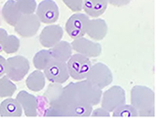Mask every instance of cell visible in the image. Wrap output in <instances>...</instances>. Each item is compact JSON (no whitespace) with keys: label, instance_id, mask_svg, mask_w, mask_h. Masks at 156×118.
I'll return each instance as SVG.
<instances>
[{"label":"cell","instance_id":"cell-18","mask_svg":"<svg viewBox=\"0 0 156 118\" xmlns=\"http://www.w3.org/2000/svg\"><path fill=\"white\" fill-rule=\"evenodd\" d=\"M45 80L46 77L43 72H41V70L36 69L27 76V78L26 79V85L30 91L38 93L44 88Z\"/></svg>","mask_w":156,"mask_h":118},{"label":"cell","instance_id":"cell-28","mask_svg":"<svg viewBox=\"0 0 156 118\" xmlns=\"http://www.w3.org/2000/svg\"><path fill=\"white\" fill-rule=\"evenodd\" d=\"M5 68H6V59L0 55V77L5 74Z\"/></svg>","mask_w":156,"mask_h":118},{"label":"cell","instance_id":"cell-13","mask_svg":"<svg viewBox=\"0 0 156 118\" xmlns=\"http://www.w3.org/2000/svg\"><path fill=\"white\" fill-rule=\"evenodd\" d=\"M108 34V25L105 20L101 18H94L89 20L86 35L90 36L94 41H101L105 38Z\"/></svg>","mask_w":156,"mask_h":118},{"label":"cell","instance_id":"cell-12","mask_svg":"<svg viewBox=\"0 0 156 118\" xmlns=\"http://www.w3.org/2000/svg\"><path fill=\"white\" fill-rule=\"evenodd\" d=\"M16 100L20 104L27 117H35L37 116L38 100L34 95L27 91H20L17 94Z\"/></svg>","mask_w":156,"mask_h":118},{"label":"cell","instance_id":"cell-17","mask_svg":"<svg viewBox=\"0 0 156 118\" xmlns=\"http://www.w3.org/2000/svg\"><path fill=\"white\" fill-rule=\"evenodd\" d=\"M49 52L52 59L66 62L73 55V47L71 43L67 41H60L53 47L49 48Z\"/></svg>","mask_w":156,"mask_h":118},{"label":"cell","instance_id":"cell-11","mask_svg":"<svg viewBox=\"0 0 156 118\" xmlns=\"http://www.w3.org/2000/svg\"><path fill=\"white\" fill-rule=\"evenodd\" d=\"M64 29L58 24H49L43 28L39 36V41L45 48H51L62 40Z\"/></svg>","mask_w":156,"mask_h":118},{"label":"cell","instance_id":"cell-21","mask_svg":"<svg viewBox=\"0 0 156 118\" xmlns=\"http://www.w3.org/2000/svg\"><path fill=\"white\" fill-rule=\"evenodd\" d=\"M17 90L14 83L6 76L0 77V98L12 97Z\"/></svg>","mask_w":156,"mask_h":118},{"label":"cell","instance_id":"cell-19","mask_svg":"<svg viewBox=\"0 0 156 118\" xmlns=\"http://www.w3.org/2000/svg\"><path fill=\"white\" fill-rule=\"evenodd\" d=\"M64 87L61 84L51 83L49 84L47 90L44 93V97L48 101L49 107H57L61 99Z\"/></svg>","mask_w":156,"mask_h":118},{"label":"cell","instance_id":"cell-14","mask_svg":"<svg viewBox=\"0 0 156 118\" xmlns=\"http://www.w3.org/2000/svg\"><path fill=\"white\" fill-rule=\"evenodd\" d=\"M23 109L16 99L5 98L0 103V116L2 117H20Z\"/></svg>","mask_w":156,"mask_h":118},{"label":"cell","instance_id":"cell-24","mask_svg":"<svg viewBox=\"0 0 156 118\" xmlns=\"http://www.w3.org/2000/svg\"><path fill=\"white\" fill-rule=\"evenodd\" d=\"M17 7L22 15H28L34 13L37 4L35 0H15Z\"/></svg>","mask_w":156,"mask_h":118},{"label":"cell","instance_id":"cell-9","mask_svg":"<svg viewBox=\"0 0 156 118\" xmlns=\"http://www.w3.org/2000/svg\"><path fill=\"white\" fill-rule=\"evenodd\" d=\"M35 14L41 23L54 24L59 18V8L53 0H43L37 6Z\"/></svg>","mask_w":156,"mask_h":118},{"label":"cell","instance_id":"cell-15","mask_svg":"<svg viewBox=\"0 0 156 118\" xmlns=\"http://www.w3.org/2000/svg\"><path fill=\"white\" fill-rule=\"evenodd\" d=\"M107 0H83V7L85 13L89 18H99L108 8Z\"/></svg>","mask_w":156,"mask_h":118},{"label":"cell","instance_id":"cell-8","mask_svg":"<svg viewBox=\"0 0 156 118\" xmlns=\"http://www.w3.org/2000/svg\"><path fill=\"white\" fill-rule=\"evenodd\" d=\"M41 27V21L35 13L22 15L18 21L15 26L14 30L20 36L28 38L34 36Z\"/></svg>","mask_w":156,"mask_h":118},{"label":"cell","instance_id":"cell-22","mask_svg":"<svg viewBox=\"0 0 156 118\" xmlns=\"http://www.w3.org/2000/svg\"><path fill=\"white\" fill-rule=\"evenodd\" d=\"M52 59L49 50H41L34 54L33 58L34 66L36 69L43 70Z\"/></svg>","mask_w":156,"mask_h":118},{"label":"cell","instance_id":"cell-25","mask_svg":"<svg viewBox=\"0 0 156 118\" xmlns=\"http://www.w3.org/2000/svg\"><path fill=\"white\" fill-rule=\"evenodd\" d=\"M66 6L74 13H80L82 11L83 0H63Z\"/></svg>","mask_w":156,"mask_h":118},{"label":"cell","instance_id":"cell-27","mask_svg":"<svg viewBox=\"0 0 156 118\" xmlns=\"http://www.w3.org/2000/svg\"><path fill=\"white\" fill-rule=\"evenodd\" d=\"M108 4H110L111 6L115 7H123L131 3L132 0H107Z\"/></svg>","mask_w":156,"mask_h":118},{"label":"cell","instance_id":"cell-10","mask_svg":"<svg viewBox=\"0 0 156 118\" xmlns=\"http://www.w3.org/2000/svg\"><path fill=\"white\" fill-rule=\"evenodd\" d=\"M73 50L77 53H80L87 58H96L101 54V45L96 42H93L86 37L74 39L71 43Z\"/></svg>","mask_w":156,"mask_h":118},{"label":"cell","instance_id":"cell-4","mask_svg":"<svg viewBox=\"0 0 156 118\" xmlns=\"http://www.w3.org/2000/svg\"><path fill=\"white\" fill-rule=\"evenodd\" d=\"M30 62L24 56L16 55L6 59L5 74L12 82H20L27 75Z\"/></svg>","mask_w":156,"mask_h":118},{"label":"cell","instance_id":"cell-23","mask_svg":"<svg viewBox=\"0 0 156 118\" xmlns=\"http://www.w3.org/2000/svg\"><path fill=\"white\" fill-rule=\"evenodd\" d=\"M20 47V39L14 35H8L3 44V51L7 54H12L17 52Z\"/></svg>","mask_w":156,"mask_h":118},{"label":"cell","instance_id":"cell-1","mask_svg":"<svg viewBox=\"0 0 156 118\" xmlns=\"http://www.w3.org/2000/svg\"><path fill=\"white\" fill-rule=\"evenodd\" d=\"M131 104L137 109L139 116H155V93L145 85H135L131 90Z\"/></svg>","mask_w":156,"mask_h":118},{"label":"cell","instance_id":"cell-3","mask_svg":"<svg viewBox=\"0 0 156 118\" xmlns=\"http://www.w3.org/2000/svg\"><path fill=\"white\" fill-rule=\"evenodd\" d=\"M66 65L70 76L73 79L80 81L87 78L93 64L89 58L76 52L66 61Z\"/></svg>","mask_w":156,"mask_h":118},{"label":"cell","instance_id":"cell-20","mask_svg":"<svg viewBox=\"0 0 156 118\" xmlns=\"http://www.w3.org/2000/svg\"><path fill=\"white\" fill-rule=\"evenodd\" d=\"M112 113L113 117L121 118H132L139 117V113L137 109L132 106V104H126L124 103L120 107L116 108Z\"/></svg>","mask_w":156,"mask_h":118},{"label":"cell","instance_id":"cell-7","mask_svg":"<svg viewBox=\"0 0 156 118\" xmlns=\"http://www.w3.org/2000/svg\"><path fill=\"white\" fill-rule=\"evenodd\" d=\"M90 18L86 13H76L70 17L66 23V30L73 39L85 36L87 23Z\"/></svg>","mask_w":156,"mask_h":118},{"label":"cell","instance_id":"cell-26","mask_svg":"<svg viewBox=\"0 0 156 118\" xmlns=\"http://www.w3.org/2000/svg\"><path fill=\"white\" fill-rule=\"evenodd\" d=\"M90 116L92 117H110V113L103 108H99L94 110H92Z\"/></svg>","mask_w":156,"mask_h":118},{"label":"cell","instance_id":"cell-5","mask_svg":"<svg viewBox=\"0 0 156 118\" xmlns=\"http://www.w3.org/2000/svg\"><path fill=\"white\" fill-rule=\"evenodd\" d=\"M101 108L108 110L109 113L126 103L125 91L119 85H114L102 93L101 102Z\"/></svg>","mask_w":156,"mask_h":118},{"label":"cell","instance_id":"cell-16","mask_svg":"<svg viewBox=\"0 0 156 118\" xmlns=\"http://www.w3.org/2000/svg\"><path fill=\"white\" fill-rule=\"evenodd\" d=\"M2 16L8 25L14 27L18 21L22 16L18 9L15 0H8L5 3L2 8Z\"/></svg>","mask_w":156,"mask_h":118},{"label":"cell","instance_id":"cell-29","mask_svg":"<svg viewBox=\"0 0 156 118\" xmlns=\"http://www.w3.org/2000/svg\"><path fill=\"white\" fill-rule=\"evenodd\" d=\"M7 36H8L7 31L2 28H0V52L3 51V44H4V41Z\"/></svg>","mask_w":156,"mask_h":118},{"label":"cell","instance_id":"cell-2","mask_svg":"<svg viewBox=\"0 0 156 118\" xmlns=\"http://www.w3.org/2000/svg\"><path fill=\"white\" fill-rule=\"evenodd\" d=\"M86 79L93 85L101 90H103L105 87L112 84L113 74L106 64L97 62L92 65Z\"/></svg>","mask_w":156,"mask_h":118},{"label":"cell","instance_id":"cell-6","mask_svg":"<svg viewBox=\"0 0 156 118\" xmlns=\"http://www.w3.org/2000/svg\"><path fill=\"white\" fill-rule=\"evenodd\" d=\"M43 74L50 83L65 84L69 79L70 75L66 62L52 59L48 66L43 69Z\"/></svg>","mask_w":156,"mask_h":118}]
</instances>
